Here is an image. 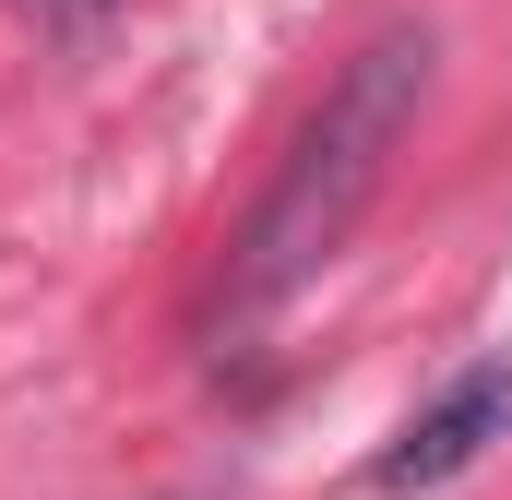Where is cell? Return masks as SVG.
Wrapping results in <instances>:
<instances>
[{
  "label": "cell",
  "instance_id": "1",
  "mask_svg": "<svg viewBox=\"0 0 512 500\" xmlns=\"http://www.w3.org/2000/svg\"><path fill=\"white\" fill-rule=\"evenodd\" d=\"M429 60H441V36H429V24H382V36L322 84L310 131L286 143L274 191L251 203V227H239V250H227V298H215V322H227V334L262 322V310H286V298L346 250V227L370 215V191H382V167H393V143L417 131Z\"/></svg>",
  "mask_w": 512,
  "mask_h": 500
},
{
  "label": "cell",
  "instance_id": "2",
  "mask_svg": "<svg viewBox=\"0 0 512 500\" xmlns=\"http://www.w3.org/2000/svg\"><path fill=\"white\" fill-rule=\"evenodd\" d=\"M489 441H512V346H489V358H465V370L441 381L405 429L382 441V465H370V489L382 500H417V489H453Z\"/></svg>",
  "mask_w": 512,
  "mask_h": 500
}]
</instances>
